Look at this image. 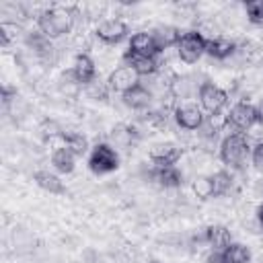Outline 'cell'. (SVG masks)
<instances>
[{
    "mask_svg": "<svg viewBox=\"0 0 263 263\" xmlns=\"http://www.w3.org/2000/svg\"><path fill=\"white\" fill-rule=\"evenodd\" d=\"M129 33V27L119 21V18H109V21H103L99 27H97V37L107 43V45H115L119 41H123Z\"/></svg>",
    "mask_w": 263,
    "mask_h": 263,
    "instance_id": "ba28073f",
    "label": "cell"
},
{
    "mask_svg": "<svg viewBox=\"0 0 263 263\" xmlns=\"http://www.w3.org/2000/svg\"><path fill=\"white\" fill-rule=\"evenodd\" d=\"M212 179V197H222L232 189V177L228 171H218L210 175Z\"/></svg>",
    "mask_w": 263,
    "mask_h": 263,
    "instance_id": "603a6c76",
    "label": "cell"
},
{
    "mask_svg": "<svg viewBox=\"0 0 263 263\" xmlns=\"http://www.w3.org/2000/svg\"><path fill=\"white\" fill-rule=\"evenodd\" d=\"M220 253H222L224 263H249L251 261V251L240 242H230Z\"/></svg>",
    "mask_w": 263,
    "mask_h": 263,
    "instance_id": "7402d4cb",
    "label": "cell"
},
{
    "mask_svg": "<svg viewBox=\"0 0 263 263\" xmlns=\"http://www.w3.org/2000/svg\"><path fill=\"white\" fill-rule=\"evenodd\" d=\"M123 64L136 70L138 76H150L158 70V60L156 58H146V55H136L132 51L123 53Z\"/></svg>",
    "mask_w": 263,
    "mask_h": 263,
    "instance_id": "9a60e30c",
    "label": "cell"
},
{
    "mask_svg": "<svg viewBox=\"0 0 263 263\" xmlns=\"http://www.w3.org/2000/svg\"><path fill=\"white\" fill-rule=\"evenodd\" d=\"M132 53L136 55H146V58H156L160 53V47L154 39V33H148V31H140V33H134L132 39H129V49Z\"/></svg>",
    "mask_w": 263,
    "mask_h": 263,
    "instance_id": "30bf717a",
    "label": "cell"
},
{
    "mask_svg": "<svg viewBox=\"0 0 263 263\" xmlns=\"http://www.w3.org/2000/svg\"><path fill=\"white\" fill-rule=\"evenodd\" d=\"M152 33H154V39H156L160 51H162V49H168V47H177V41H179V37H181V31H179L177 27H171V25L158 27V29L152 31Z\"/></svg>",
    "mask_w": 263,
    "mask_h": 263,
    "instance_id": "44dd1931",
    "label": "cell"
},
{
    "mask_svg": "<svg viewBox=\"0 0 263 263\" xmlns=\"http://www.w3.org/2000/svg\"><path fill=\"white\" fill-rule=\"evenodd\" d=\"M228 123L236 129V132H247L257 123V107L247 103V101H238L230 107L228 111Z\"/></svg>",
    "mask_w": 263,
    "mask_h": 263,
    "instance_id": "8992f818",
    "label": "cell"
},
{
    "mask_svg": "<svg viewBox=\"0 0 263 263\" xmlns=\"http://www.w3.org/2000/svg\"><path fill=\"white\" fill-rule=\"evenodd\" d=\"M197 97L201 109L212 117L220 115V111L228 105V92L216 86L214 82H201V86L197 88Z\"/></svg>",
    "mask_w": 263,
    "mask_h": 263,
    "instance_id": "5b68a950",
    "label": "cell"
},
{
    "mask_svg": "<svg viewBox=\"0 0 263 263\" xmlns=\"http://www.w3.org/2000/svg\"><path fill=\"white\" fill-rule=\"evenodd\" d=\"M234 49H236V43L226 37H214L205 41V53L214 60H226L234 53Z\"/></svg>",
    "mask_w": 263,
    "mask_h": 263,
    "instance_id": "e0dca14e",
    "label": "cell"
},
{
    "mask_svg": "<svg viewBox=\"0 0 263 263\" xmlns=\"http://www.w3.org/2000/svg\"><path fill=\"white\" fill-rule=\"evenodd\" d=\"M257 123H263V101L257 105Z\"/></svg>",
    "mask_w": 263,
    "mask_h": 263,
    "instance_id": "4dcf8cb0",
    "label": "cell"
},
{
    "mask_svg": "<svg viewBox=\"0 0 263 263\" xmlns=\"http://www.w3.org/2000/svg\"><path fill=\"white\" fill-rule=\"evenodd\" d=\"M251 158H253V164H255V168L263 171V142H259V144L253 148V152H251Z\"/></svg>",
    "mask_w": 263,
    "mask_h": 263,
    "instance_id": "83f0119b",
    "label": "cell"
},
{
    "mask_svg": "<svg viewBox=\"0 0 263 263\" xmlns=\"http://www.w3.org/2000/svg\"><path fill=\"white\" fill-rule=\"evenodd\" d=\"M181 158V148L175 144H156L150 148V160L154 166H175Z\"/></svg>",
    "mask_w": 263,
    "mask_h": 263,
    "instance_id": "4fadbf2b",
    "label": "cell"
},
{
    "mask_svg": "<svg viewBox=\"0 0 263 263\" xmlns=\"http://www.w3.org/2000/svg\"><path fill=\"white\" fill-rule=\"evenodd\" d=\"M193 191L199 199H210L212 197V179L210 177H199L193 181Z\"/></svg>",
    "mask_w": 263,
    "mask_h": 263,
    "instance_id": "484cf974",
    "label": "cell"
},
{
    "mask_svg": "<svg viewBox=\"0 0 263 263\" xmlns=\"http://www.w3.org/2000/svg\"><path fill=\"white\" fill-rule=\"evenodd\" d=\"M205 37L199 31H185L177 41V55L185 64H195L205 53Z\"/></svg>",
    "mask_w": 263,
    "mask_h": 263,
    "instance_id": "3957f363",
    "label": "cell"
},
{
    "mask_svg": "<svg viewBox=\"0 0 263 263\" xmlns=\"http://www.w3.org/2000/svg\"><path fill=\"white\" fill-rule=\"evenodd\" d=\"M60 138H62L64 146H66L74 156L86 154V150H88V140H86L82 134H78V132H60Z\"/></svg>",
    "mask_w": 263,
    "mask_h": 263,
    "instance_id": "ffe728a7",
    "label": "cell"
},
{
    "mask_svg": "<svg viewBox=\"0 0 263 263\" xmlns=\"http://www.w3.org/2000/svg\"><path fill=\"white\" fill-rule=\"evenodd\" d=\"M12 99H16V90H12V88L4 86V88H2V103H4V105H8Z\"/></svg>",
    "mask_w": 263,
    "mask_h": 263,
    "instance_id": "f1b7e54d",
    "label": "cell"
},
{
    "mask_svg": "<svg viewBox=\"0 0 263 263\" xmlns=\"http://www.w3.org/2000/svg\"><path fill=\"white\" fill-rule=\"evenodd\" d=\"M51 164L58 173L62 175H68L74 171V164H76V156L66 148V146H60L51 152Z\"/></svg>",
    "mask_w": 263,
    "mask_h": 263,
    "instance_id": "d6986e66",
    "label": "cell"
},
{
    "mask_svg": "<svg viewBox=\"0 0 263 263\" xmlns=\"http://www.w3.org/2000/svg\"><path fill=\"white\" fill-rule=\"evenodd\" d=\"M121 99H123V103H125L129 109H134V111H144V109H148L150 103H152V92H150L146 86L138 84V86L129 88L127 92H123Z\"/></svg>",
    "mask_w": 263,
    "mask_h": 263,
    "instance_id": "5bb4252c",
    "label": "cell"
},
{
    "mask_svg": "<svg viewBox=\"0 0 263 263\" xmlns=\"http://www.w3.org/2000/svg\"><path fill=\"white\" fill-rule=\"evenodd\" d=\"M33 181H35L43 191H47V193H53V195H64V193H66L64 181H62L58 175L49 173V171H37L35 177H33Z\"/></svg>",
    "mask_w": 263,
    "mask_h": 263,
    "instance_id": "ac0fdd59",
    "label": "cell"
},
{
    "mask_svg": "<svg viewBox=\"0 0 263 263\" xmlns=\"http://www.w3.org/2000/svg\"><path fill=\"white\" fill-rule=\"evenodd\" d=\"M27 43H29L39 55H45L47 51L51 53V43H49V39H47L43 33H33V35H29V37H27Z\"/></svg>",
    "mask_w": 263,
    "mask_h": 263,
    "instance_id": "d4e9b609",
    "label": "cell"
},
{
    "mask_svg": "<svg viewBox=\"0 0 263 263\" xmlns=\"http://www.w3.org/2000/svg\"><path fill=\"white\" fill-rule=\"evenodd\" d=\"M249 152H251V148H249V142L242 132L228 134L220 144V160L234 168H238L247 160Z\"/></svg>",
    "mask_w": 263,
    "mask_h": 263,
    "instance_id": "7a4b0ae2",
    "label": "cell"
},
{
    "mask_svg": "<svg viewBox=\"0 0 263 263\" xmlns=\"http://www.w3.org/2000/svg\"><path fill=\"white\" fill-rule=\"evenodd\" d=\"M205 263H224V259H222V253H220V251H214V253H210V255H208V259H205Z\"/></svg>",
    "mask_w": 263,
    "mask_h": 263,
    "instance_id": "f546056e",
    "label": "cell"
},
{
    "mask_svg": "<svg viewBox=\"0 0 263 263\" xmlns=\"http://www.w3.org/2000/svg\"><path fill=\"white\" fill-rule=\"evenodd\" d=\"M72 25H74V16L70 14L68 8H60V6L47 8L37 16L39 33H43L47 39H55L70 33Z\"/></svg>",
    "mask_w": 263,
    "mask_h": 263,
    "instance_id": "6da1fadb",
    "label": "cell"
},
{
    "mask_svg": "<svg viewBox=\"0 0 263 263\" xmlns=\"http://www.w3.org/2000/svg\"><path fill=\"white\" fill-rule=\"evenodd\" d=\"M148 177L164 189H175V187H181V183H183V175L179 173L177 166H154L152 164Z\"/></svg>",
    "mask_w": 263,
    "mask_h": 263,
    "instance_id": "7c38bea8",
    "label": "cell"
},
{
    "mask_svg": "<svg viewBox=\"0 0 263 263\" xmlns=\"http://www.w3.org/2000/svg\"><path fill=\"white\" fill-rule=\"evenodd\" d=\"M203 240L214 249V251H224L230 242H232V236H230V230L222 224H214L210 228H205V234H203Z\"/></svg>",
    "mask_w": 263,
    "mask_h": 263,
    "instance_id": "2e32d148",
    "label": "cell"
},
{
    "mask_svg": "<svg viewBox=\"0 0 263 263\" xmlns=\"http://www.w3.org/2000/svg\"><path fill=\"white\" fill-rule=\"evenodd\" d=\"M175 121L179 123V127L193 132V129H201L205 119H203V113L197 105L187 103V105H179L175 109Z\"/></svg>",
    "mask_w": 263,
    "mask_h": 263,
    "instance_id": "9c48e42d",
    "label": "cell"
},
{
    "mask_svg": "<svg viewBox=\"0 0 263 263\" xmlns=\"http://www.w3.org/2000/svg\"><path fill=\"white\" fill-rule=\"evenodd\" d=\"M12 31H14V25H10V23H2L0 25V39H2V45L6 47V45H10V41H12Z\"/></svg>",
    "mask_w": 263,
    "mask_h": 263,
    "instance_id": "4316f807",
    "label": "cell"
},
{
    "mask_svg": "<svg viewBox=\"0 0 263 263\" xmlns=\"http://www.w3.org/2000/svg\"><path fill=\"white\" fill-rule=\"evenodd\" d=\"M245 12L253 25H263V0H247Z\"/></svg>",
    "mask_w": 263,
    "mask_h": 263,
    "instance_id": "cb8c5ba5",
    "label": "cell"
},
{
    "mask_svg": "<svg viewBox=\"0 0 263 263\" xmlns=\"http://www.w3.org/2000/svg\"><path fill=\"white\" fill-rule=\"evenodd\" d=\"M119 166V154L115 152V148H111L109 144H97L92 146L90 154H88V168L95 175H107L113 173Z\"/></svg>",
    "mask_w": 263,
    "mask_h": 263,
    "instance_id": "277c9868",
    "label": "cell"
},
{
    "mask_svg": "<svg viewBox=\"0 0 263 263\" xmlns=\"http://www.w3.org/2000/svg\"><path fill=\"white\" fill-rule=\"evenodd\" d=\"M72 76L78 84H92L97 78V66L92 62L90 55L86 53H78L74 58V66H72Z\"/></svg>",
    "mask_w": 263,
    "mask_h": 263,
    "instance_id": "8fae6325",
    "label": "cell"
},
{
    "mask_svg": "<svg viewBox=\"0 0 263 263\" xmlns=\"http://www.w3.org/2000/svg\"><path fill=\"white\" fill-rule=\"evenodd\" d=\"M257 218H259V224L263 226V205L259 208V212H257Z\"/></svg>",
    "mask_w": 263,
    "mask_h": 263,
    "instance_id": "1f68e13d",
    "label": "cell"
},
{
    "mask_svg": "<svg viewBox=\"0 0 263 263\" xmlns=\"http://www.w3.org/2000/svg\"><path fill=\"white\" fill-rule=\"evenodd\" d=\"M107 84H109V88L111 90H115V92H127L129 88H134V86H138L140 84V76L136 74V70L134 68H129L127 64H121V66H117L113 72H111V76H109V80H107Z\"/></svg>",
    "mask_w": 263,
    "mask_h": 263,
    "instance_id": "52a82bcc",
    "label": "cell"
}]
</instances>
